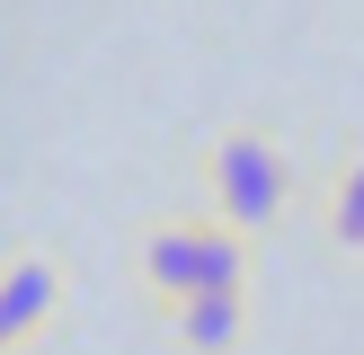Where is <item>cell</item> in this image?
I'll list each match as a JSON object with an SVG mask.
<instances>
[{
  "instance_id": "1",
  "label": "cell",
  "mask_w": 364,
  "mask_h": 355,
  "mask_svg": "<svg viewBox=\"0 0 364 355\" xmlns=\"http://www.w3.org/2000/svg\"><path fill=\"white\" fill-rule=\"evenodd\" d=\"M302 204V169H294V142L276 124H231V133L205 142V213L249 240H276Z\"/></svg>"
},
{
  "instance_id": "2",
  "label": "cell",
  "mask_w": 364,
  "mask_h": 355,
  "mask_svg": "<svg viewBox=\"0 0 364 355\" xmlns=\"http://www.w3.org/2000/svg\"><path fill=\"white\" fill-rule=\"evenodd\" d=\"M258 275V240L213 213H151L134 231V284L142 302H178V293H205V284H249Z\"/></svg>"
},
{
  "instance_id": "3",
  "label": "cell",
  "mask_w": 364,
  "mask_h": 355,
  "mask_svg": "<svg viewBox=\"0 0 364 355\" xmlns=\"http://www.w3.org/2000/svg\"><path fill=\"white\" fill-rule=\"evenodd\" d=\"M63 311H71V266L53 248H9L0 258V337H9V355H36L63 329Z\"/></svg>"
},
{
  "instance_id": "4",
  "label": "cell",
  "mask_w": 364,
  "mask_h": 355,
  "mask_svg": "<svg viewBox=\"0 0 364 355\" xmlns=\"http://www.w3.org/2000/svg\"><path fill=\"white\" fill-rule=\"evenodd\" d=\"M249 329H258V302H249V284H205V293H178L160 302V337H169L178 355H240Z\"/></svg>"
},
{
  "instance_id": "5",
  "label": "cell",
  "mask_w": 364,
  "mask_h": 355,
  "mask_svg": "<svg viewBox=\"0 0 364 355\" xmlns=\"http://www.w3.org/2000/svg\"><path fill=\"white\" fill-rule=\"evenodd\" d=\"M320 231H329L347 258H364V151H347L320 187Z\"/></svg>"
},
{
  "instance_id": "6",
  "label": "cell",
  "mask_w": 364,
  "mask_h": 355,
  "mask_svg": "<svg viewBox=\"0 0 364 355\" xmlns=\"http://www.w3.org/2000/svg\"><path fill=\"white\" fill-rule=\"evenodd\" d=\"M0 355H9V337H0Z\"/></svg>"
}]
</instances>
